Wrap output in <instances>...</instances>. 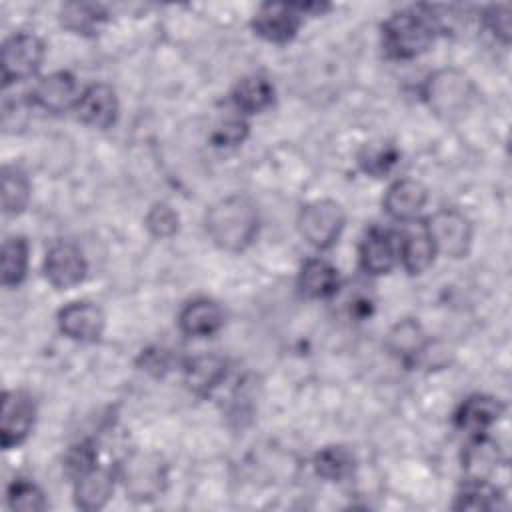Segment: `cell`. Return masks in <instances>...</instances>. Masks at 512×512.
I'll list each match as a JSON object with an SVG mask.
<instances>
[{
  "label": "cell",
  "instance_id": "8fae6325",
  "mask_svg": "<svg viewBox=\"0 0 512 512\" xmlns=\"http://www.w3.org/2000/svg\"><path fill=\"white\" fill-rule=\"evenodd\" d=\"M78 118L92 126L106 130L118 118V98L112 86L108 84H92L88 86L76 104Z\"/></svg>",
  "mask_w": 512,
  "mask_h": 512
},
{
  "label": "cell",
  "instance_id": "8992f818",
  "mask_svg": "<svg viewBox=\"0 0 512 512\" xmlns=\"http://www.w3.org/2000/svg\"><path fill=\"white\" fill-rule=\"evenodd\" d=\"M426 228L436 252L450 258H462L468 254L472 244V226L462 212L454 208L438 210L430 220H426Z\"/></svg>",
  "mask_w": 512,
  "mask_h": 512
},
{
  "label": "cell",
  "instance_id": "ac0fdd59",
  "mask_svg": "<svg viewBox=\"0 0 512 512\" xmlns=\"http://www.w3.org/2000/svg\"><path fill=\"white\" fill-rule=\"evenodd\" d=\"M462 462H464L462 468L466 474V482H488V478L494 474L500 462L498 446L492 440L478 434L466 446Z\"/></svg>",
  "mask_w": 512,
  "mask_h": 512
},
{
  "label": "cell",
  "instance_id": "484cf974",
  "mask_svg": "<svg viewBox=\"0 0 512 512\" xmlns=\"http://www.w3.org/2000/svg\"><path fill=\"white\" fill-rule=\"evenodd\" d=\"M30 200V182L18 170L6 166L2 170V210L6 216L20 214Z\"/></svg>",
  "mask_w": 512,
  "mask_h": 512
},
{
  "label": "cell",
  "instance_id": "7402d4cb",
  "mask_svg": "<svg viewBox=\"0 0 512 512\" xmlns=\"http://www.w3.org/2000/svg\"><path fill=\"white\" fill-rule=\"evenodd\" d=\"M106 18L108 14L104 6L92 4V2H68L60 10L62 26L74 34H84V36L98 34Z\"/></svg>",
  "mask_w": 512,
  "mask_h": 512
},
{
  "label": "cell",
  "instance_id": "7c38bea8",
  "mask_svg": "<svg viewBox=\"0 0 512 512\" xmlns=\"http://www.w3.org/2000/svg\"><path fill=\"white\" fill-rule=\"evenodd\" d=\"M408 222L410 224L400 234L398 256L402 260V266L410 274H420L432 264L436 248L426 228V222H412V220Z\"/></svg>",
  "mask_w": 512,
  "mask_h": 512
},
{
  "label": "cell",
  "instance_id": "30bf717a",
  "mask_svg": "<svg viewBox=\"0 0 512 512\" xmlns=\"http://www.w3.org/2000/svg\"><path fill=\"white\" fill-rule=\"evenodd\" d=\"M104 324L102 308L92 302H72L58 312V326L72 340L94 342L102 336Z\"/></svg>",
  "mask_w": 512,
  "mask_h": 512
},
{
  "label": "cell",
  "instance_id": "d6a6232c",
  "mask_svg": "<svg viewBox=\"0 0 512 512\" xmlns=\"http://www.w3.org/2000/svg\"><path fill=\"white\" fill-rule=\"evenodd\" d=\"M96 454L88 442H82L78 446H72L64 458V468L70 478H82L92 468H96Z\"/></svg>",
  "mask_w": 512,
  "mask_h": 512
},
{
  "label": "cell",
  "instance_id": "4fadbf2b",
  "mask_svg": "<svg viewBox=\"0 0 512 512\" xmlns=\"http://www.w3.org/2000/svg\"><path fill=\"white\" fill-rule=\"evenodd\" d=\"M32 96L38 106L50 112H64L68 108H76L80 100L76 78L70 72H62V70L44 76L36 84Z\"/></svg>",
  "mask_w": 512,
  "mask_h": 512
},
{
  "label": "cell",
  "instance_id": "2e32d148",
  "mask_svg": "<svg viewBox=\"0 0 512 512\" xmlns=\"http://www.w3.org/2000/svg\"><path fill=\"white\" fill-rule=\"evenodd\" d=\"M180 330L188 336H210L224 324V310L208 298L186 304L178 316Z\"/></svg>",
  "mask_w": 512,
  "mask_h": 512
},
{
  "label": "cell",
  "instance_id": "d6986e66",
  "mask_svg": "<svg viewBox=\"0 0 512 512\" xmlns=\"http://www.w3.org/2000/svg\"><path fill=\"white\" fill-rule=\"evenodd\" d=\"M338 270L320 258L306 260L298 274V288L308 298H328L338 290Z\"/></svg>",
  "mask_w": 512,
  "mask_h": 512
},
{
  "label": "cell",
  "instance_id": "9c48e42d",
  "mask_svg": "<svg viewBox=\"0 0 512 512\" xmlns=\"http://www.w3.org/2000/svg\"><path fill=\"white\" fill-rule=\"evenodd\" d=\"M302 24V12L296 4H262L254 14V32L274 44H286L292 40Z\"/></svg>",
  "mask_w": 512,
  "mask_h": 512
},
{
  "label": "cell",
  "instance_id": "f1b7e54d",
  "mask_svg": "<svg viewBox=\"0 0 512 512\" xmlns=\"http://www.w3.org/2000/svg\"><path fill=\"white\" fill-rule=\"evenodd\" d=\"M8 504L18 512H40L46 508L44 492L26 480H16L8 488Z\"/></svg>",
  "mask_w": 512,
  "mask_h": 512
},
{
  "label": "cell",
  "instance_id": "d590c367",
  "mask_svg": "<svg viewBox=\"0 0 512 512\" xmlns=\"http://www.w3.org/2000/svg\"><path fill=\"white\" fill-rule=\"evenodd\" d=\"M142 366L148 370V372H156V374H162L164 370H168L170 366V356L166 350H146L140 358Z\"/></svg>",
  "mask_w": 512,
  "mask_h": 512
},
{
  "label": "cell",
  "instance_id": "4316f807",
  "mask_svg": "<svg viewBox=\"0 0 512 512\" xmlns=\"http://www.w3.org/2000/svg\"><path fill=\"white\" fill-rule=\"evenodd\" d=\"M424 332L414 320L398 322L388 334V348L404 360L416 358L424 350Z\"/></svg>",
  "mask_w": 512,
  "mask_h": 512
},
{
  "label": "cell",
  "instance_id": "cb8c5ba5",
  "mask_svg": "<svg viewBox=\"0 0 512 512\" xmlns=\"http://www.w3.org/2000/svg\"><path fill=\"white\" fill-rule=\"evenodd\" d=\"M232 100L240 110L248 114H256L266 110L272 104L274 88L264 76H246L236 84L232 92Z\"/></svg>",
  "mask_w": 512,
  "mask_h": 512
},
{
  "label": "cell",
  "instance_id": "f546056e",
  "mask_svg": "<svg viewBox=\"0 0 512 512\" xmlns=\"http://www.w3.org/2000/svg\"><path fill=\"white\" fill-rule=\"evenodd\" d=\"M498 490L492 488L488 482H468V488L458 496L454 504L456 510H492L496 508Z\"/></svg>",
  "mask_w": 512,
  "mask_h": 512
},
{
  "label": "cell",
  "instance_id": "e0dca14e",
  "mask_svg": "<svg viewBox=\"0 0 512 512\" xmlns=\"http://www.w3.org/2000/svg\"><path fill=\"white\" fill-rule=\"evenodd\" d=\"M504 406L492 398V396H484V394H474L470 398L464 400V404L458 408L456 412V424L458 428L472 432V434H482L490 424H494L500 414H502Z\"/></svg>",
  "mask_w": 512,
  "mask_h": 512
},
{
  "label": "cell",
  "instance_id": "44dd1931",
  "mask_svg": "<svg viewBox=\"0 0 512 512\" xmlns=\"http://www.w3.org/2000/svg\"><path fill=\"white\" fill-rule=\"evenodd\" d=\"M126 488L136 500H152L162 490L164 470L162 464L150 462L148 458L132 460L126 466Z\"/></svg>",
  "mask_w": 512,
  "mask_h": 512
},
{
  "label": "cell",
  "instance_id": "6da1fadb",
  "mask_svg": "<svg viewBox=\"0 0 512 512\" xmlns=\"http://www.w3.org/2000/svg\"><path fill=\"white\" fill-rule=\"evenodd\" d=\"M258 210L248 196L234 194L216 202L206 214L212 242L228 252L246 250L258 234Z\"/></svg>",
  "mask_w": 512,
  "mask_h": 512
},
{
  "label": "cell",
  "instance_id": "52a82bcc",
  "mask_svg": "<svg viewBox=\"0 0 512 512\" xmlns=\"http://www.w3.org/2000/svg\"><path fill=\"white\" fill-rule=\"evenodd\" d=\"M36 420V404L30 394L22 390H6L2 396V448L10 450L22 444Z\"/></svg>",
  "mask_w": 512,
  "mask_h": 512
},
{
  "label": "cell",
  "instance_id": "83f0119b",
  "mask_svg": "<svg viewBox=\"0 0 512 512\" xmlns=\"http://www.w3.org/2000/svg\"><path fill=\"white\" fill-rule=\"evenodd\" d=\"M314 468L322 478L344 480L354 470V456L344 446H326L314 456Z\"/></svg>",
  "mask_w": 512,
  "mask_h": 512
},
{
  "label": "cell",
  "instance_id": "9a60e30c",
  "mask_svg": "<svg viewBox=\"0 0 512 512\" xmlns=\"http://www.w3.org/2000/svg\"><path fill=\"white\" fill-rule=\"evenodd\" d=\"M398 258V242L392 232L382 228H372L360 244V264L364 272L380 276L392 270Z\"/></svg>",
  "mask_w": 512,
  "mask_h": 512
},
{
  "label": "cell",
  "instance_id": "4dcf8cb0",
  "mask_svg": "<svg viewBox=\"0 0 512 512\" xmlns=\"http://www.w3.org/2000/svg\"><path fill=\"white\" fill-rule=\"evenodd\" d=\"M144 224L148 228V232L156 238H170L172 234L178 232V214L176 210L166 204V202H156L146 218H144Z\"/></svg>",
  "mask_w": 512,
  "mask_h": 512
},
{
  "label": "cell",
  "instance_id": "ba28073f",
  "mask_svg": "<svg viewBox=\"0 0 512 512\" xmlns=\"http://www.w3.org/2000/svg\"><path fill=\"white\" fill-rule=\"evenodd\" d=\"M86 260L82 250L66 240H60L50 246L44 260V276L46 280L58 288L68 290L78 286L86 276Z\"/></svg>",
  "mask_w": 512,
  "mask_h": 512
},
{
  "label": "cell",
  "instance_id": "3957f363",
  "mask_svg": "<svg viewBox=\"0 0 512 512\" xmlns=\"http://www.w3.org/2000/svg\"><path fill=\"white\" fill-rule=\"evenodd\" d=\"M344 210L334 200H316L302 208L298 216V230L304 236V240L318 248L326 250L330 248L344 230Z\"/></svg>",
  "mask_w": 512,
  "mask_h": 512
},
{
  "label": "cell",
  "instance_id": "e575fe53",
  "mask_svg": "<svg viewBox=\"0 0 512 512\" xmlns=\"http://www.w3.org/2000/svg\"><path fill=\"white\" fill-rule=\"evenodd\" d=\"M248 136V124L242 120H228L212 132V144L220 148L238 146Z\"/></svg>",
  "mask_w": 512,
  "mask_h": 512
},
{
  "label": "cell",
  "instance_id": "277c9868",
  "mask_svg": "<svg viewBox=\"0 0 512 512\" xmlns=\"http://www.w3.org/2000/svg\"><path fill=\"white\" fill-rule=\"evenodd\" d=\"M424 96L430 108L446 118L464 112L474 96V86L458 70H438L424 86Z\"/></svg>",
  "mask_w": 512,
  "mask_h": 512
},
{
  "label": "cell",
  "instance_id": "ffe728a7",
  "mask_svg": "<svg viewBox=\"0 0 512 512\" xmlns=\"http://www.w3.org/2000/svg\"><path fill=\"white\" fill-rule=\"evenodd\" d=\"M114 490V480L108 470L92 468L88 474L76 480V490H74V502L80 510L92 512L100 510L106 506Z\"/></svg>",
  "mask_w": 512,
  "mask_h": 512
},
{
  "label": "cell",
  "instance_id": "5b68a950",
  "mask_svg": "<svg viewBox=\"0 0 512 512\" xmlns=\"http://www.w3.org/2000/svg\"><path fill=\"white\" fill-rule=\"evenodd\" d=\"M44 42L28 32L12 34L2 44V84L20 82L36 74L44 60Z\"/></svg>",
  "mask_w": 512,
  "mask_h": 512
},
{
  "label": "cell",
  "instance_id": "1f68e13d",
  "mask_svg": "<svg viewBox=\"0 0 512 512\" xmlns=\"http://www.w3.org/2000/svg\"><path fill=\"white\" fill-rule=\"evenodd\" d=\"M398 162V152L392 146H370L360 156V164L368 174L382 176Z\"/></svg>",
  "mask_w": 512,
  "mask_h": 512
},
{
  "label": "cell",
  "instance_id": "d4e9b609",
  "mask_svg": "<svg viewBox=\"0 0 512 512\" xmlns=\"http://www.w3.org/2000/svg\"><path fill=\"white\" fill-rule=\"evenodd\" d=\"M28 270V242L24 236H8L2 244V284L18 286Z\"/></svg>",
  "mask_w": 512,
  "mask_h": 512
},
{
  "label": "cell",
  "instance_id": "5bb4252c",
  "mask_svg": "<svg viewBox=\"0 0 512 512\" xmlns=\"http://www.w3.org/2000/svg\"><path fill=\"white\" fill-rule=\"evenodd\" d=\"M428 202V188L412 178H402L394 182L384 196V208L386 212L402 222L414 220L420 210Z\"/></svg>",
  "mask_w": 512,
  "mask_h": 512
},
{
  "label": "cell",
  "instance_id": "603a6c76",
  "mask_svg": "<svg viewBox=\"0 0 512 512\" xmlns=\"http://www.w3.org/2000/svg\"><path fill=\"white\" fill-rule=\"evenodd\" d=\"M226 376V362L220 356H198L188 362L184 378L196 394H208Z\"/></svg>",
  "mask_w": 512,
  "mask_h": 512
},
{
  "label": "cell",
  "instance_id": "7a4b0ae2",
  "mask_svg": "<svg viewBox=\"0 0 512 512\" xmlns=\"http://www.w3.org/2000/svg\"><path fill=\"white\" fill-rule=\"evenodd\" d=\"M438 32L436 16L426 6L392 14L382 26V42L392 58L408 60L426 52Z\"/></svg>",
  "mask_w": 512,
  "mask_h": 512
},
{
  "label": "cell",
  "instance_id": "836d02e7",
  "mask_svg": "<svg viewBox=\"0 0 512 512\" xmlns=\"http://www.w3.org/2000/svg\"><path fill=\"white\" fill-rule=\"evenodd\" d=\"M484 24L486 28L500 38L504 44L510 42V30H512V16H510V6L508 4H496L490 6L484 12Z\"/></svg>",
  "mask_w": 512,
  "mask_h": 512
}]
</instances>
